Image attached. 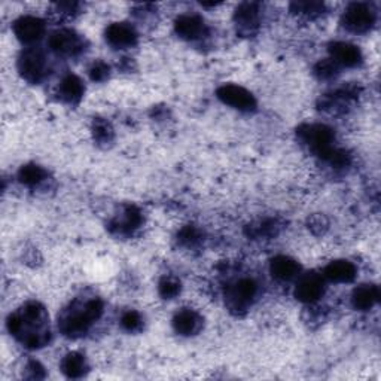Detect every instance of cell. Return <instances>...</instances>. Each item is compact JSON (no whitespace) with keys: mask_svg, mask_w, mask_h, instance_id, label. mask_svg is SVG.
I'll return each mask as SVG.
<instances>
[{"mask_svg":"<svg viewBox=\"0 0 381 381\" xmlns=\"http://www.w3.org/2000/svg\"><path fill=\"white\" fill-rule=\"evenodd\" d=\"M45 177H47V172H45L42 167L35 164L21 167V170L18 172L20 182L29 186H35L40 184L42 181H45Z\"/></svg>","mask_w":381,"mask_h":381,"instance_id":"cell-22","label":"cell"},{"mask_svg":"<svg viewBox=\"0 0 381 381\" xmlns=\"http://www.w3.org/2000/svg\"><path fill=\"white\" fill-rule=\"evenodd\" d=\"M176 33L188 40H195L206 35V24L198 15H182L176 20Z\"/></svg>","mask_w":381,"mask_h":381,"instance_id":"cell-13","label":"cell"},{"mask_svg":"<svg viewBox=\"0 0 381 381\" xmlns=\"http://www.w3.org/2000/svg\"><path fill=\"white\" fill-rule=\"evenodd\" d=\"M18 70L30 82H39L47 72V59L40 50L29 48L21 54Z\"/></svg>","mask_w":381,"mask_h":381,"instance_id":"cell-5","label":"cell"},{"mask_svg":"<svg viewBox=\"0 0 381 381\" xmlns=\"http://www.w3.org/2000/svg\"><path fill=\"white\" fill-rule=\"evenodd\" d=\"M61 369L67 377H72V378L84 375V373L87 371V364H85L84 356L80 353H69L67 356H64V359L61 362Z\"/></svg>","mask_w":381,"mask_h":381,"instance_id":"cell-21","label":"cell"},{"mask_svg":"<svg viewBox=\"0 0 381 381\" xmlns=\"http://www.w3.org/2000/svg\"><path fill=\"white\" fill-rule=\"evenodd\" d=\"M140 223H142L140 211L136 207H127L124 213L115 221V227L119 232L127 234L139 228Z\"/></svg>","mask_w":381,"mask_h":381,"instance_id":"cell-20","label":"cell"},{"mask_svg":"<svg viewBox=\"0 0 381 381\" xmlns=\"http://www.w3.org/2000/svg\"><path fill=\"white\" fill-rule=\"evenodd\" d=\"M198 239H200L198 231L194 230V228H190V227L185 228V230L181 232V241L185 243V244H188V246L197 243Z\"/></svg>","mask_w":381,"mask_h":381,"instance_id":"cell-28","label":"cell"},{"mask_svg":"<svg viewBox=\"0 0 381 381\" xmlns=\"http://www.w3.org/2000/svg\"><path fill=\"white\" fill-rule=\"evenodd\" d=\"M356 277V267L350 261H334L323 271V278L335 283H349Z\"/></svg>","mask_w":381,"mask_h":381,"instance_id":"cell-15","label":"cell"},{"mask_svg":"<svg viewBox=\"0 0 381 381\" xmlns=\"http://www.w3.org/2000/svg\"><path fill=\"white\" fill-rule=\"evenodd\" d=\"M94 134H96L97 140H109L112 130L109 128L106 122H97L96 128H94Z\"/></svg>","mask_w":381,"mask_h":381,"instance_id":"cell-29","label":"cell"},{"mask_svg":"<svg viewBox=\"0 0 381 381\" xmlns=\"http://www.w3.org/2000/svg\"><path fill=\"white\" fill-rule=\"evenodd\" d=\"M89 76L93 81H103L109 76V66L103 61L96 63L91 69H89Z\"/></svg>","mask_w":381,"mask_h":381,"instance_id":"cell-27","label":"cell"},{"mask_svg":"<svg viewBox=\"0 0 381 381\" xmlns=\"http://www.w3.org/2000/svg\"><path fill=\"white\" fill-rule=\"evenodd\" d=\"M50 48L60 55H75L82 51L84 42L75 31L63 29L52 33L50 38Z\"/></svg>","mask_w":381,"mask_h":381,"instance_id":"cell-8","label":"cell"},{"mask_svg":"<svg viewBox=\"0 0 381 381\" xmlns=\"http://www.w3.org/2000/svg\"><path fill=\"white\" fill-rule=\"evenodd\" d=\"M301 271L299 264L289 256H277L271 261V273L278 280H292Z\"/></svg>","mask_w":381,"mask_h":381,"instance_id":"cell-18","label":"cell"},{"mask_svg":"<svg viewBox=\"0 0 381 381\" xmlns=\"http://www.w3.org/2000/svg\"><path fill=\"white\" fill-rule=\"evenodd\" d=\"M106 40L114 48L126 50L137 42V33L127 22H114L106 29Z\"/></svg>","mask_w":381,"mask_h":381,"instance_id":"cell-11","label":"cell"},{"mask_svg":"<svg viewBox=\"0 0 381 381\" xmlns=\"http://www.w3.org/2000/svg\"><path fill=\"white\" fill-rule=\"evenodd\" d=\"M121 327L128 332H136L142 329V318L137 311H127L121 318Z\"/></svg>","mask_w":381,"mask_h":381,"instance_id":"cell-25","label":"cell"},{"mask_svg":"<svg viewBox=\"0 0 381 381\" xmlns=\"http://www.w3.org/2000/svg\"><path fill=\"white\" fill-rule=\"evenodd\" d=\"M380 299V290L374 285H362L354 289L352 295V302L357 310H369L373 308Z\"/></svg>","mask_w":381,"mask_h":381,"instance_id":"cell-16","label":"cell"},{"mask_svg":"<svg viewBox=\"0 0 381 381\" xmlns=\"http://www.w3.org/2000/svg\"><path fill=\"white\" fill-rule=\"evenodd\" d=\"M9 332L21 338L29 347H42L50 340L47 331V313L38 302H29L21 311L8 319Z\"/></svg>","mask_w":381,"mask_h":381,"instance_id":"cell-1","label":"cell"},{"mask_svg":"<svg viewBox=\"0 0 381 381\" xmlns=\"http://www.w3.org/2000/svg\"><path fill=\"white\" fill-rule=\"evenodd\" d=\"M84 84L80 77L75 75H67L59 85V96L67 103H73L81 100L84 96Z\"/></svg>","mask_w":381,"mask_h":381,"instance_id":"cell-17","label":"cell"},{"mask_svg":"<svg viewBox=\"0 0 381 381\" xmlns=\"http://www.w3.org/2000/svg\"><path fill=\"white\" fill-rule=\"evenodd\" d=\"M257 294V285L252 278H241L228 290V304L232 310H243L252 304Z\"/></svg>","mask_w":381,"mask_h":381,"instance_id":"cell-7","label":"cell"},{"mask_svg":"<svg viewBox=\"0 0 381 381\" xmlns=\"http://www.w3.org/2000/svg\"><path fill=\"white\" fill-rule=\"evenodd\" d=\"M181 292V283L174 277H165L160 282V295L165 299H173Z\"/></svg>","mask_w":381,"mask_h":381,"instance_id":"cell-23","label":"cell"},{"mask_svg":"<svg viewBox=\"0 0 381 381\" xmlns=\"http://www.w3.org/2000/svg\"><path fill=\"white\" fill-rule=\"evenodd\" d=\"M203 319L200 318L197 311L190 308H184L179 311L173 319V328L177 334L181 335H194L200 331Z\"/></svg>","mask_w":381,"mask_h":381,"instance_id":"cell-14","label":"cell"},{"mask_svg":"<svg viewBox=\"0 0 381 381\" xmlns=\"http://www.w3.org/2000/svg\"><path fill=\"white\" fill-rule=\"evenodd\" d=\"M257 15H260V8L256 3H241L235 10V22L241 31L251 33L252 29L257 26Z\"/></svg>","mask_w":381,"mask_h":381,"instance_id":"cell-19","label":"cell"},{"mask_svg":"<svg viewBox=\"0 0 381 381\" xmlns=\"http://www.w3.org/2000/svg\"><path fill=\"white\" fill-rule=\"evenodd\" d=\"M294 13L299 15H306V17H318L322 14L323 5L318 2H297L292 3Z\"/></svg>","mask_w":381,"mask_h":381,"instance_id":"cell-24","label":"cell"},{"mask_svg":"<svg viewBox=\"0 0 381 381\" xmlns=\"http://www.w3.org/2000/svg\"><path fill=\"white\" fill-rule=\"evenodd\" d=\"M315 72L320 80H331V77L338 73V64H335L331 59L323 60L316 66Z\"/></svg>","mask_w":381,"mask_h":381,"instance_id":"cell-26","label":"cell"},{"mask_svg":"<svg viewBox=\"0 0 381 381\" xmlns=\"http://www.w3.org/2000/svg\"><path fill=\"white\" fill-rule=\"evenodd\" d=\"M323 290H324L323 276L311 273L301 277L295 289V297L301 302H307V304H310V302L318 301L323 295Z\"/></svg>","mask_w":381,"mask_h":381,"instance_id":"cell-10","label":"cell"},{"mask_svg":"<svg viewBox=\"0 0 381 381\" xmlns=\"http://www.w3.org/2000/svg\"><path fill=\"white\" fill-rule=\"evenodd\" d=\"M298 136L324 161H331L338 151L334 148V131L327 126H304L299 128Z\"/></svg>","mask_w":381,"mask_h":381,"instance_id":"cell-3","label":"cell"},{"mask_svg":"<svg viewBox=\"0 0 381 381\" xmlns=\"http://www.w3.org/2000/svg\"><path fill=\"white\" fill-rule=\"evenodd\" d=\"M375 10L371 5L359 2L350 3L344 10L343 26L353 33H366L375 24Z\"/></svg>","mask_w":381,"mask_h":381,"instance_id":"cell-4","label":"cell"},{"mask_svg":"<svg viewBox=\"0 0 381 381\" xmlns=\"http://www.w3.org/2000/svg\"><path fill=\"white\" fill-rule=\"evenodd\" d=\"M218 97L222 103H225L239 110H253L256 107L255 97L239 85H223L218 89Z\"/></svg>","mask_w":381,"mask_h":381,"instance_id":"cell-6","label":"cell"},{"mask_svg":"<svg viewBox=\"0 0 381 381\" xmlns=\"http://www.w3.org/2000/svg\"><path fill=\"white\" fill-rule=\"evenodd\" d=\"M102 311V301L97 298L88 299L84 304L64 313L60 320V329L67 337H81L89 329L91 323L100 318Z\"/></svg>","mask_w":381,"mask_h":381,"instance_id":"cell-2","label":"cell"},{"mask_svg":"<svg viewBox=\"0 0 381 381\" xmlns=\"http://www.w3.org/2000/svg\"><path fill=\"white\" fill-rule=\"evenodd\" d=\"M14 33L22 43H35L43 36L45 22L38 17H21L14 22Z\"/></svg>","mask_w":381,"mask_h":381,"instance_id":"cell-9","label":"cell"},{"mask_svg":"<svg viewBox=\"0 0 381 381\" xmlns=\"http://www.w3.org/2000/svg\"><path fill=\"white\" fill-rule=\"evenodd\" d=\"M329 52H331V60L338 66L356 67L362 61L361 50L357 48L356 45H352L349 42L332 43L331 48H329Z\"/></svg>","mask_w":381,"mask_h":381,"instance_id":"cell-12","label":"cell"}]
</instances>
